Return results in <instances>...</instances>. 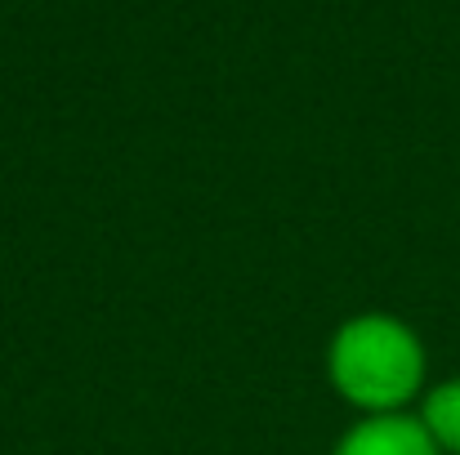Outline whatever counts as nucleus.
I'll return each mask as SVG.
<instances>
[{"label": "nucleus", "instance_id": "obj_1", "mask_svg": "<svg viewBox=\"0 0 460 455\" xmlns=\"http://www.w3.org/2000/svg\"><path fill=\"white\" fill-rule=\"evenodd\" d=\"M326 384L358 416H398L416 411L429 389V353L420 330L385 308L344 317L322 353Z\"/></svg>", "mask_w": 460, "mask_h": 455}, {"label": "nucleus", "instance_id": "obj_2", "mask_svg": "<svg viewBox=\"0 0 460 455\" xmlns=\"http://www.w3.org/2000/svg\"><path fill=\"white\" fill-rule=\"evenodd\" d=\"M331 455H443V451L434 447V438L425 433L416 411H398V416H358L335 438Z\"/></svg>", "mask_w": 460, "mask_h": 455}, {"label": "nucleus", "instance_id": "obj_3", "mask_svg": "<svg viewBox=\"0 0 460 455\" xmlns=\"http://www.w3.org/2000/svg\"><path fill=\"white\" fill-rule=\"evenodd\" d=\"M416 420L443 455H460V375L434 380L425 389V398L416 402Z\"/></svg>", "mask_w": 460, "mask_h": 455}]
</instances>
